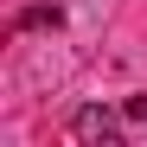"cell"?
Here are the masks:
<instances>
[{
  "mask_svg": "<svg viewBox=\"0 0 147 147\" xmlns=\"http://www.w3.org/2000/svg\"><path fill=\"white\" fill-rule=\"evenodd\" d=\"M70 134H77V141H128V121L109 115V109H77Z\"/></svg>",
  "mask_w": 147,
  "mask_h": 147,
  "instance_id": "obj_1",
  "label": "cell"
},
{
  "mask_svg": "<svg viewBox=\"0 0 147 147\" xmlns=\"http://www.w3.org/2000/svg\"><path fill=\"white\" fill-rule=\"evenodd\" d=\"M121 121H128V141H147V96H128Z\"/></svg>",
  "mask_w": 147,
  "mask_h": 147,
  "instance_id": "obj_2",
  "label": "cell"
},
{
  "mask_svg": "<svg viewBox=\"0 0 147 147\" xmlns=\"http://www.w3.org/2000/svg\"><path fill=\"white\" fill-rule=\"evenodd\" d=\"M58 19H64L58 7H32V13H19V26H58Z\"/></svg>",
  "mask_w": 147,
  "mask_h": 147,
  "instance_id": "obj_3",
  "label": "cell"
}]
</instances>
